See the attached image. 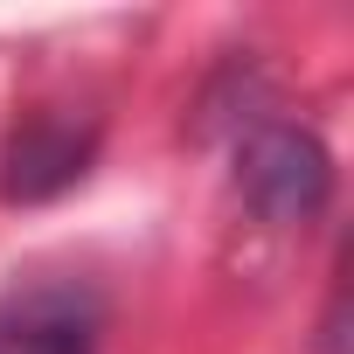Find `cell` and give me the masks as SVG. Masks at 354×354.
<instances>
[{
  "label": "cell",
  "mask_w": 354,
  "mask_h": 354,
  "mask_svg": "<svg viewBox=\"0 0 354 354\" xmlns=\"http://www.w3.org/2000/svg\"><path fill=\"white\" fill-rule=\"evenodd\" d=\"M236 188H243V202H250L264 223L292 230V223H313V216L326 209V195H333V160H326V146H319L306 125H257V132L236 146Z\"/></svg>",
  "instance_id": "cell-1"
},
{
  "label": "cell",
  "mask_w": 354,
  "mask_h": 354,
  "mask_svg": "<svg viewBox=\"0 0 354 354\" xmlns=\"http://www.w3.org/2000/svg\"><path fill=\"white\" fill-rule=\"evenodd\" d=\"M0 354H97V306L77 285L0 299Z\"/></svg>",
  "instance_id": "cell-2"
},
{
  "label": "cell",
  "mask_w": 354,
  "mask_h": 354,
  "mask_svg": "<svg viewBox=\"0 0 354 354\" xmlns=\"http://www.w3.org/2000/svg\"><path fill=\"white\" fill-rule=\"evenodd\" d=\"M91 160V139L77 125H56V118H35L8 139V167H0V195L8 202H42L56 188H70Z\"/></svg>",
  "instance_id": "cell-3"
}]
</instances>
